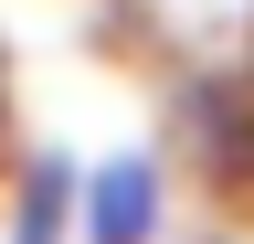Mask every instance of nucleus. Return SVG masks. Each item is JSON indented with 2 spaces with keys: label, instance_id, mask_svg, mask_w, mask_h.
I'll return each mask as SVG.
<instances>
[{
  "label": "nucleus",
  "instance_id": "1",
  "mask_svg": "<svg viewBox=\"0 0 254 244\" xmlns=\"http://www.w3.org/2000/svg\"><path fill=\"white\" fill-rule=\"evenodd\" d=\"M159 234V160L127 149L85 180V244H148Z\"/></svg>",
  "mask_w": 254,
  "mask_h": 244
}]
</instances>
